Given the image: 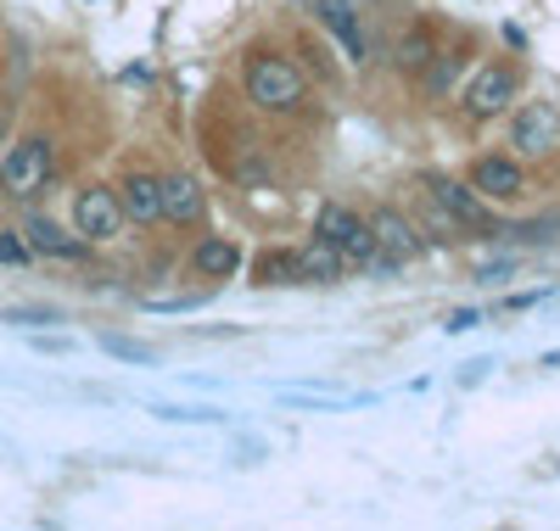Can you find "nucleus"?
Here are the masks:
<instances>
[{
  "instance_id": "1",
  "label": "nucleus",
  "mask_w": 560,
  "mask_h": 531,
  "mask_svg": "<svg viewBox=\"0 0 560 531\" xmlns=\"http://www.w3.org/2000/svg\"><path fill=\"white\" fill-rule=\"evenodd\" d=\"M242 90H247V102H253L258 113H298L303 95H308V79H303L287 57L253 51V57L242 62Z\"/></svg>"
},
{
  "instance_id": "2",
  "label": "nucleus",
  "mask_w": 560,
  "mask_h": 531,
  "mask_svg": "<svg viewBox=\"0 0 560 531\" xmlns=\"http://www.w3.org/2000/svg\"><path fill=\"white\" fill-rule=\"evenodd\" d=\"M45 179H51V140H45V134L18 140V146H12L7 157H0V190H7L12 202L39 197Z\"/></svg>"
},
{
  "instance_id": "3",
  "label": "nucleus",
  "mask_w": 560,
  "mask_h": 531,
  "mask_svg": "<svg viewBox=\"0 0 560 531\" xmlns=\"http://www.w3.org/2000/svg\"><path fill=\"white\" fill-rule=\"evenodd\" d=\"M314 235H325L342 258H359V263L376 258V235H370V224H364L353 208H342V202H325V208H319Z\"/></svg>"
},
{
  "instance_id": "4",
  "label": "nucleus",
  "mask_w": 560,
  "mask_h": 531,
  "mask_svg": "<svg viewBox=\"0 0 560 531\" xmlns=\"http://www.w3.org/2000/svg\"><path fill=\"white\" fill-rule=\"evenodd\" d=\"M73 229L84 240H113L124 229V208H118V190L113 185H84L73 197Z\"/></svg>"
},
{
  "instance_id": "5",
  "label": "nucleus",
  "mask_w": 560,
  "mask_h": 531,
  "mask_svg": "<svg viewBox=\"0 0 560 531\" xmlns=\"http://www.w3.org/2000/svg\"><path fill=\"white\" fill-rule=\"evenodd\" d=\"M516 90H522V73L516 68H482L477 79H471V90H465V118H477V123H488V118H499L510 102H516Z\"/></svg>"
},
{
  "instance_id": "6",
  "label": "nucleus",
  "mask_w": 560,
  "mask_h": 531,
  "mask_svg": "<svg viewBox=\"0 0 560 531\" xmlns=\"http://www.w3.org/2000/svg\"><path fill=\"white\" fill-rule=\"evenodd\" d=\"M555 134H560V118L549 102H533L516 113V123H510V146H516L522 157H544L555 146Z\"/></svg>"
},
{
  "instance_id": "7",
  "label": "nucleus",
  "mask_w": 560,
  "mask_h": 531,
  "mask_svg": "<svg viewBox=\"0 0 560 531\" xmlns=\"http://www.w3.org/2000/svg\"><path fill=\"white\" fill-rule=\"evenodd\" d=\"M471 190H477V197H488V202H516L522 190H527V174H522L516 157H477Z\"/></svg>"
},
{
  "instance_id": "8",
  "label": "nucleus",
  "mask_w": 560,
  "mask_h": 531,
  "mask_svg": "<svg viewBox=\"0 0 560 531\" xmlns=\"http://www.w3.org/2000/svg\"><path fill=\"white\" fill-rule=\"evenodd\" d=\"M118 190H124L118 208H124V219H129V224H158V219H163V179H158V174L129 168Z\"/></svg>"
},
{
  "instance_id": "9",
  "label": "nucleus",
  "mask_w": 560,
  "mask_h": 531,
  "mask_svg": "<svg viewBox=\"0 0 560 531\" xmlns=\"http://www.w3.org/2000/svg\"><path fill=\"white\" fill-rule=\"evenodd\" d=\"M23 247L39 252V258H84L90 240H84V235H68L62 224H51L45 213H28V224H23Z\"/></svg>"
},
{
  "instance_id": "10",
  "label": "nucleus",
  "mask_w": 560,
  "mask_h": 531,
  "mask_svg": "<svg viewBox=\"0 0 560 531\" xmlns=\"http://www.w3.org/2000/svg\"><path fill=\"white\" fill-rule=\"evenodd\" d=\"M427 190H432V202H438L448 219L471 224V229H482V224H488V208H482V197H477L471 185H459V179H443V174H432V179H427Z\"/></svg>"
},
{
  "instance_id": "11",
  "label": "nucleus",
  "mask_w": 560,
  "mask_h": 531,
  "mask_svg": "<svg viewBox=\"0 0 560 531\" xmlns=\"http://www.w3.org/2000/svg\"><path fill=\"white\" fill-rule=\"evenodd\" d=\"M202 213H208L202 185H197L191 174H168V179H163V219L191 229V224H202Z\"/></svg>"
},
{
  "instance_id": "12",
  "label": "nucleus",
  "mask_w": 560,
  "mask_h": 531,
  "mask_svg": "<svg viewBox=\"0 0 560 531\" xmlns=\"http://www.w3.org/2000/svg\"><path fill=\"white\" fill-rule=\"evenodd\" d=\"M364 224H370V235H376V247H387L398 263L420 252V229H415V224H409L398 208H376V213H370Z\"/></svg>"
},
{
  "instance_id": "13",
  "label": "nucleus",
  "mask_w": 560,
  "mask_h": 531,
  "mask_svg": "<svg viewBox=\"0 0 560 531\" xmlns=\"http://www.w3.org/2000/svg\"><path fill=\"white\" fill-rule=\"evenodd\" d=\"M308 7H314V17H319L325 28H331V34L342 39V51H348L353 62H364L370 45H364V28H359V17H353L348 0H308Z\"/></svg>"
},
{
  "instance_id": "14",
  "label": "nucleus",
  "mask_w": 560,
  "mask_h": 531,
  "mask_svg": "<svg viewBox=\"0 0 560 531\" xmlns=\"http://www.w3.org/2000/svg\"><path fill=\"white\" fill-rule=\"evenodd\" d=\"M191 269L202 274V280H230L242 269V247L230 235H202L197 240V252H191Z\"/></svg>"
},
{
  "instance_id": "15",
  "label": "nucleus",
  "mask_w": 560,
  "mask_h": 531,
  "mask_svg": "<svg viewBox=\"0 0 560 531\" xmlns=\"http://www.w3.org/2000/svg\"><path fill=\"white\" fill-rule=\"evenodd\" d=\"M298 280H303V285H337V280H342V252H337L325 235H314L308 247L298 252Z\"/></svg>"
},
{
  "instance_id": "16",
  "label": "nucleus",
  "mask_w": 560,
  "mask_h": 531,
  "mask_svg": "<svg viewBox=\"0 0 560 531\" xmlns=\"http://www.w3.org/2000/svg\"><path fill=\"white\" fill-rule=\"evenodd\" d=\"M253 285H303L298 280V252H258L253 258Z\"/></svg>"
},
{
  "instance_id": "17",
  "label": "nucleus",
  "mask_w": 560,
  "mask_h": 531,
  "mask_svg": "<svg viewBox=\"0 0 560 531\" xmlns=\"http://www.w3.org/2000/svg\"><path fill=\"white\" fill-rule=\"evenodd\" d=\"M432 57H438V39H432L427 28H415L409 39H398V57H393V62H398V68H409V73H420Z\"/></svg>"
},
{
  "instance_id": "18",
  "label": "nucleus",
  "mask_w": 560,
  "mask_h": 531,
  "mask_svg": "<svg viewBox=\"0 0 560 531\" xmlns=\"http://www.w3.org/2000/svg\"><path fill=\"white\" fill-rule=\"evenodd\" d=\"M420 73H427V95H432V102H443V95L454 90V79H459V57H432Z\"/></svg>"
},
{
  "instance_id": "19",
  "label": "nucleus",
  "mask_w": 560,
  "mask_h": 531,
  "mask_svg": "<svg viewBox=\"0 0 560 531\" xmlns=\"http://www.w3.org/2000/svg\"><path fill=\"white\" fill-rule=\"evenodd\" d=\"M23 258H28V247H23L18 235H7V229H0V263H23Z\"/></svg>"
},
{
  "instance_id": "20",
  "label": "nucleus",
  "mask_w": 560,
  "mask_h": 531,
  "mask_svg": "<svg viewBox=\"0 0 560 531\" xmlns=\"http://www.w3.org/2000/svg\"><path fill=\"white\" fill-rule=\"evenodd\" d=\"M7 319H12V324H51L57 314H51V308H12Z\"/></svg>"
},
{
  "instance_id": "21",
  "label": "nucleus",
  "mask_w": 560,
  "mask_h": 531,
  "mask_svg": "<svg viewBox=\"0 0 560 531\" xmlns=\"http://www.w3.org/2000/svg\"><path fill=\"white\" fill-rule=\"evenodd\" d=\"M107 353H118V358H152L147 347H135V342H124V335H107Z\"/></svg>"
},
{
  "instance_id": "22",
  "label": "nucleus",
  "mask_w": 560,
  "mask_h": 531,
  "mask_svg": "<svg viewBox=\"0 0 560 531\" xmlns=\"http://www.w3.org/2000/svg\"><path fill=\"white\" fill-rule=\"evenodd\" d=\"M471 324H477V314H471V308H459V314L448 319V330H471Z\"/></svg>"
}]
</instances>
